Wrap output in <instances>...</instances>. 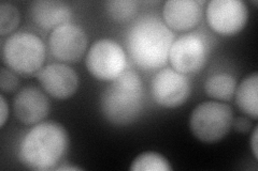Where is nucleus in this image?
Here are the masks:
<instances>
[{
  "label": "nucleus",
  "mask_w": 258,
  "mask_h": 171,
  "mask_svg": "<svg viewBox=\"0 0 258 171\" xmlns=\"http://www.w3.org/2000/svg\"><path fill=\"white\" fill-rule=\"evenodd\" d=\"M174 42V34L155 16H143L129 28L126 48L131 59L142 70L163 68Z\"/></svg>",
  "instance_id": "f257e3e1"
},
{
  "label": "nucleus",
  "mask_w": 258,
  "mask_h": 171,
  "mask_svg": "<svg viewBox=\"0 0 258 171\" xmlns=\"http://www.w3.org/2000/svg\"><path fill=\"white\" fill-rule=\"evenodd\" d=\"M69 146V137L62 125L56 122H40L24 136L18 156L30 170L56 169Z\"/></svg>",
  "instance_id": "f03ea898"
},
{
  "label": "nucleus",
  "mask_w": 258,
  "mask_h": 171,
  "mask_svg": "<svg viewBox=\"0 0 258 171\" xmlns=\"http://www.w3.org/2000/svg\"><path fill=\"white\" fill-rule=\"evenodd\" d=\"M144 107L142 79L137 72L126 70L104 89L100 97V109L110 123L117 126L132 124Z\"/></svg>",
  "instance_id": "7ed1b4c3"
},
{
  "label": "nucleus",
  "mask_w": 258,
  "mask_h": 171,
  "mask_svg": "<svg viewBox=\"0 0 258 171\" xmlns=\"http://www.w3.org/2000/svg\"><path fill=\"white\" fill-rule=\"evenodd\" d=\"M45 45L38 36L20 31L7 39L3 47V59L8 69L20 75H32L42 69L45 61Z\"/></svg>",
  "instance_id": "20e7f679"
},
{
  "label": "nucleus",
  "mask_w": 258,
  "mask_h": 171,
  "mask_svg": "<svg viewBox=\"0 0 258 171\" xmlns=\"http://www.w3.org/2000/svg\"><path fill=\"white\" fill-rule=\"evenodd\" d=\"M233 112L229 105L209 101L204 102L192 110L189 127L198 140L214 143L227 136L232 127Z\"/></svg>",
  "instance_id": "39448f33"
},
{
  "label": "nucleus",
  "mask_w": 258,
  "mask_h": 171,
  "mask_svg": "<svg viewBox=\"0 0 258 171\" xmlns=\"http://www.w3.org/2000/svg\"><path fill=\"white\" fill-rule=\"evenodd\" d=\"M126 54L114 40L100 39L91 46L86 56V68L92 76L112 81L126 71Z\"/></svg>",
  "instance_id": "423d86ee"
},
{
  "label": "nucleus",
  "mask_w": 258,
  "mask_h": 171,
  "mask_svg": "<svg viewBox=\"0 0 258 171\" xmlns=\"http://www.w3.org/2000/svg\"><path fill=\"white\" fill-rule=\"evenodd\" d=\"M208 54L207 39L198 32H191L174 41L168 60H170L172 68L181 74H195L205 67Z\"/></svg>",
  "instance_id": "0eeeda50"
},
{
  "label": "nucleus",
  "mask_w": 258,
  "mask_h": 171,
  "mask_svg": "<svg viewBox=\"0 0 258 171\" xmlns=\"http://www.w3.org/2000/svg\"><path fill=\"white\" fill-rule=\"evenodd\" d=\"M248 10L241 0H212L207 7L209 26L222 36H235L245 27Z\"/></svg>",
  "instance_id": "6e6552de"
},
{
  "label": "nucleus",
  "mask_w": 258,
  "mask_h": 171,
  "mask_svg": "<svg viewBox=\"0 0 258 171\" xmlns=\"http://www.w3.org/2000/svg\"><path fill=\"white\" fill-rule=\"evenodd\" d=\"M151 94L161 107H180L190 95V83L186 75L166 68L157 72L152 79Z\"/></svg>",
  "instance_id": "1a4fd4ad"
},
{
  "label": "nucleus",
  "mask_w": 258,
  "mask_h": 171,
  "mask_svg": "<svg viewBox=\"0 0 258 171\" xmlns=\"http://www.w3.org/2000/svg\"><path fill=\"white\" fill-rule=\"evenodd\" d=\"M48 47L54 58L61 62L74 63L84 56L87 38L82 28L69 22L52 31L48 37Z\"/></svg>",
  "instance_id": "9d476101"
},
{
  "label": "nucleus",
  "mask_w": 258,
  "mask_h": 171,
  "mask_svg": "<svg viewBox=\"0 0 258 171\" xmlns=\"http://www.w3.org/2000/svg\"><path fill=\"white\" fill-rule=\"evenodd\" d=\"M37 79L44 91L54 99L67 100L79 88L76 71L64 63H52L37 73Z\"/></svg>",
  "instance_id": "9b49d317"
},
{
  "label": "nucleus",
  "mask_w": 258,
  "mask_h": 171,
  "mask_svg": "<svg viewBox=\"0 0 258 171\" xmlns=\"http://www.w3.org/2000/svg\"><path fill=\"white\" fill-rule=\"evenodd\" d=\"M15 117L24 124H38L50 111L47 96L37 87H25L16 93L13 101Z\"/></svg>",
  "instance_id": "f8f14e48"
},
{
  "label": "nucleus",
  "mask_w": 258,
  "mask_h": 171,
  "mask_svg": "<svg viewBox=\"0 0 258 171\" xmlns=\"http://www.w3.org/2000/svg\"><path fill=\"white\" fill-rule=\"evenodd\" d=\"M204 4L195 0H169L163 10L166 25L175 31H187L196 27L203 18Z\"/></svg>",
  "instance_id": "ddd939ff"
},
{
  "label": "nucleus",
  "mask_w": 258,
  "mask_h": 171,
  "mask_svg": "<svg viewBox=\"0 0 258 171\" xmlns=\"http://www.w3.org/2000/svg\"><path fill=\"white\" fill-rule=\"evenodd\" d=\"M32 21L43 29H55L69 23L71 9L68 5L55 0H39L30 6Z\"/></svg>",
  "instance_id": "4468645a"
},
{
  "label": "nucleus",
  "mask_w": 258,
  "mask_h": 171,
  "mask_svg": "<svg viewBox=\"0 0 258 171\" xmlns=\"http://www.w3.org/2000/svg\"><path fill=\"white\" fill-rule=\"evenodd\" d=\"M236 103L240 110L256 120L258 118V74L246 76L236 89Z\"/></svg>",
  "instance_id": "2eb2a0df"
},
{
  "label": "nucleus",
  "mask_w": 258,
  "mask_h": 171,
  "mask_svg": "<svg viewBox=\"0 0 258 171\" xmlns=\"http://www.w3.org/2000/svg\"><path fill=\"white\" fill-rule=\"evenodd\" d=\"M237 89V80L229 73H217L210 76L205 83V90L211 99L228 102L233 96Z\"/></svg>",
  "instance_id": "dca6fc26"
},
{
  "label": "nucleus",
  "mask_w": 258,
  "mask_h": 171,
  "mask_svg": "<svg viewBox=\"0 0 258 171\" xmlns=\"http://www.w3.org/2000/svg\"><path fill=\"white\" fill-rule=\"evenodd\" d=\"M168 159L157 152H144L132 162L133 171H171Z\"/></svg>",
  "instance_id": "f3484780"
},
{
  "label": "nucleus",
  "mask_w": 258,
  "mask_h": 171,
  "mask_svg": "<svg viewBox=\"0 0 258 171\" xmlns=\"http://www.w3.org/2000/svg\"><path fill=\"white\" fill-rule=\"evenodd\" d=\"M104 6L110 18L117 23L131 21L138 10V4L134 0H111Z\"/></svg>",
  "instance_id": "a211bd4d"
},
{
  "label": "nucleus",
  "mask_w": 258,
  "mask_h": 171,
  "mask_svg": "<svg viewBox=\"0 0 258 171\" xmlns=\"http://www.w3.org/2000/svg\"><path fill=\"white\" fill-rule=\"evenodd\" d=\"M21 14L18 8L9 3L0 4V34L6 36L19 26Z\"/></svg>",
  "instance_id": "6ab92c4d"
},
{
  "label": "nucleus",
  "mask_w": 258,
  "mask_h": 171,
  "mask_svg": "<svg viewBox=\"0 0 258 171\" xmlns=\"http://www.w3.org/2000/svg\"><path fill=\"white\" fill-rule=\"evenodd\" d=\"M20 87V79L16 73L10 69L3 68L0 73V89L3 93H13Z\"/></svg>",
  "instance_id": "aec40b11"
},
{
  "label": "nucleus",
  "mask_w": 258,
  "mask_h": 171,
  "mask_svg": "<svg viewBox=\"0 0 258 171\" xmlns=\"http://www.w3.org/2000/svg\"><path fill=\"white\" fill-rule=\"evenodd\" d=\"M232 127L239 133H247L252 127V122L247 118L240 117L232 122Z\"/></svg>",
  "instance_id": "412c9836"
},
{
  "label": "nucleus",
  "mask_w": 258,
  "mask_h": 171,
  "mask_svg": "<svg viewBox=\"0 0 258 171\" xmlns=\"http://www.w3.org/2000/svg\"><path fill=\"white\" fill-rule=\"evenodd\" d=\"M0 104H2V108H0V110H2V118H0V126L4 127L6 122L8 120V117H9V106H8V103L5 99L4 94L0 95Z\"/></svg>",
  "instance_id": "4be33fe9"
},
{
  "label": "nucleus",
  "mask_w": 258,
  "mask_h": 171,
  "mask_svg": "<svg viewBox=\"0 0 258 171\" xmlns=\"http://www.w3.org/2000/svg\"><path fill=\"white\" fill-rule=\"evenodd\" d=\"M257 139H258V132H257V127L254 128L253 134H252V139H251V146H252V151L254 154V157L256 159H258V143H257Z\"/></svg>",
  "instance_id": "5701e85b"
},
{
  "label": "nucleus",
  "mask_w": 258,
  "mask_h": 171,
  "mask_svg": "<svg viewBox=\"0 0 258 171\" xmlns=\"http://www.w3.org/2000/svg\"><path fill=\"white\" fill-rule=\"evenodd\" d=\"M56 170H58V171H64V170H74V171H78V170H82V168H80V167H77V166H62V167H59V168H57Z\"/></svg>",
  "instance_id": "b1692460"
}]
</instances>
